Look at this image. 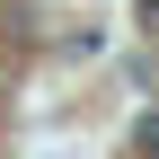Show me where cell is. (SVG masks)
<instances>
[{"label": "cell", "instance_id": "cell-1", "mask_svg": "<svg viewBox=\"0 0 159 159\" xmlns=\"http://www.w3.org/2000/svg\"><path fill=\"white\" fill-rule=\"evenodd\" d=\"M133 150H142V159H159V115H142V133H133Z\"/></svg>", "mask_w": 159, "mask_h": 159}, {"label": "cell", "instance_id": "cell-2", "mask_svg": "<svg viewBox=\"0 0 159 159\" xmlns=\"http://www.w3.org/2000/svg\"><path fill=\"white\" fill-rule=\"evenodd\" d=\"M133 18H142V27H150V35H159V0H142V9H133Z\"/></svg>", "mask_w": 159, "mask_h": 159}]
</instances>
